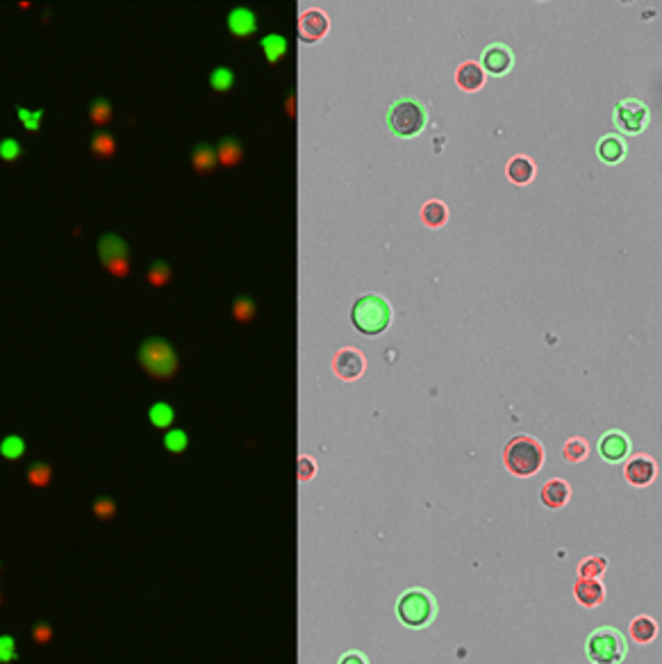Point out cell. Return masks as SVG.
Masks as SVG:
<instances>
[{
	"label": "cell",
	"mask_w": 662,
	"mask_h": 664,
	"mask_svg": "<svg viewBox=\"0 0 662 664\" xmlns=\"http://www.w3.org/2000/svg\"><path fill=\"white\" fill-rule=\"evenodd\" d=\"M17 658L14 651V639L12 637H0V662H12Z\"/></svg>",
	"instance_id": "41"
},
{
	"label": "cell",
	"mask_w": 662,
	"mask_h": 664,
	"mask_svg": "<svg viewBox=\"0 0 662 664\" xmlns=\"http://www.w3.org/2000/svg\"><path fill=\"white\" fill-rule=\"evenodd\" d=\"M628 644L623 632L610 625L594 628L585 641V655L592 664H621L626 658Z\"/></svg>",
	"instance_id": "2"
},
{
	"label": "cell",
	"mask_w": 662,
	"mask_h": 664,
	"mask_svg": "<svg viewBox=\"0 0 662 664\" xmlns=\"http://www.w3.org/2000/svg\"><path fill=\"white\" fill-rule=\"evenodd\" d=\"M0 603H3V596H0Z\"/></svg>",
	"instance_id": "43"
},
{
	"label": "cell",
	"mask_w": 662,
	"mask_h": 664,
	"mask_svg": "<svg viewBox=\"0 0 662 664\" xmlns=\"http://www.w3.org/2000/svg\"><path fill=\"white\" fill-rule=\"evenodd\" d=\"M656 473H658L656 460L649 458V455H635V458H630L626 462V469H623V475H626V480L633 484V487H646V484H651Z\"/></svg>",
	"instance_id": "8"
},
{
	"label": "cell",
	"mask_w": 662,
	"mask_h": 664,
	"mask_svg": "<svg viewBox=\"0 0 662 664\" xmlns=\"http://www.w3.org/2000/svg\"><path fill=\"white\" fill-rule=\"evenodd\" d=\"M19 116H21V123L25 125V130L30 132H36L41 125V116H43V109H36V111H28L25 107H17Z\"/></svg>",
	"instance_id": "37"
},
{
	"label": "cell",
	"mask_w": 662,
	"mask_h": 664,
	"mask_svg": "<svg viewBox=\"0 0 662 664\" xmlns=\"http://www.w3.org/2000/svg\"><path fill=\"white\" fill-rule=\"evenodd\" d=\"M456 82L460 89H465V92H478L482 87V82H485V73L476 62H465L458 66L456 71Z\"/></svg>",
	"instance_id": "18"
},
{
	"label": "cell",
	"mask_w": 662,
	"mask_h": 664,
	"mask_svg": "<svg viewBox=\"0 0 662 664\" xmlns=\"http://www.w3.org/2000/svg\"><path fill=\"white\" fill-rule=\"evenodd\" d=\"M210 82H212L214 92H228V89L233 87V82H235V73L230 69H226V66H219V69L212 71Z\"/></svg>",
	"instance_id": "33"
},
{
	"label": "cell",
	"mask_w": 662,
	"mask_h": 664,
	"mask_svg": "<svg viewBox=\"0 0 662 664\" xmlns=\"http://www.w3.org/2000/svg\"><path fill=\"white\" fill-rule=\"evenodd\" d=\"M21 158V144L17 139H12V137H7L0 141V160H5V162H14V160H19Z\"/></svg>",
	"instance_id": "38"
},
{
	"label": "cell",
	"mask_w": 662,
	"mask_h": 664,
	"mask_svg": "<svg viewBox=\"0 0 662 664\" xmlns=\"http://www.w3.org/2000/svg\"><path fill=\"white\" fill-rule=\"evenodd\" d=\"M505 171H508V178L515 184H528L535 175V164L528 158H524V155H517V158L510 160Z\"/></svg>",
	"instance_id": "20"
},
{
	"label": "cell",
	"mask_w": 662,
	"mask_h": 664,
	"mask_svg": "<svg viewBox=\"0 0 662 664\" xmlns=\"http://www.w3.org/2000/svg\"><path fill=\"white\" fill-rule=\"evenodd\" d=\"M94 514L98 517L100 521H109V519H114V514H116V503L111 501V498L107 496H100L98 501L94 503Z\"/></svg>",
	"instance_id": "36"
},
{
	"label": "cell",
	"mask_w": 662,
	"mask_h": 664,
	"mask_svg": "<svg viewBox=\"0 0 662 664\" xmlns=\"http://www.w3.org/2000/svg\"><path fill=\"white\" fill-rule=\"evenodd\" d=\"M92 153L96 155V158H103V160H107L111 158V155L116 153V141L114 137H111L109 132H98V134H94L92 137Z\"/></svg>",
	"instance_id": "26"
},
{
	"label": "cell",
	"mask_w": 662,
	"mask_h": 664,
	"mask_svg": "<svg viewBox=\"0 0 662 664\" xmlns=\"http://www.w3.org/2000/svg\"><path fill=\"white\" fill-rule=\"evenodd\" d=\"M562 458L571 462V464H576V462H583L587 458V442L583 437H571L564 442V449H562Z\"/></svg>",
	"instance_id": "28"
},
{
	"label": "cell",
	"mask_w": 662,
	"mask_h": 664,
	"mask_svg": "<svg viewBox=\"0 0 662 664\" xmlns=\"http://www.w3.org/2000/svg\"><path fill=\"white\" fill-rule=\"evenodd\" d=\"M128 244H125L118 235H103L98 242V257L103 266L109 262H118V259H128Z\"/></svg>",
	"instance_id": "14"
},
{
	"label": "cell",
	"mask_w": 662,
	"mask_h": 664,
	"mask_svg": "<svg viewBox=\"0 0 662 664\" xmlns=\"http://www.w3.org/2000/svg\"><path fill=\"white\" fill-rule=\"evenodd\" d=\"M233 314H235L237 321H239V323H248V321L255 317V303H253L250 298H246V296L237 298L235 305H233Z\"/></svg>",
	"instance_id": "34"
},
{
	"label": "cell",
	"mask_w": 662,
	"mask_h": 664,
	"mask_svg": "<svg viewBox=\"0 0 662 664\" xmlns=\"http://www.w3.org/2000/svg\"><path fill=\"white\" fill-rule=\"evenodd\" d=\"M164 446L171 453H182L187 449V435L182 430H169L164 435Z\"/></svg>",
	"instance_id": "35"
},
{
	"label": "cell",
	"mask_w": 662,
	"mask_h": 664,
	"mask_svg": "<svg viewBox=\"0 0 662 664\" xmlns=\"http://www.w3.org/2000/svg\"><path fill=\"white\" fill-rule=\"evenodd\" d=\"M339 664H369V662H367V658H364L362 653L348 651V653H344V655L339 658Z\"/></svg>",
	"instance_id": "42"
},
{
	"label": "cell",
	"mask_w": 662,
	"mask_h": 664,
	"mask_svg": "<svg viewBox=\"0 0 662 664\" xmlns=\"http://www.w3.org/2000/svg\"><path fill=\"white\" fill-rule=\"evenodd\" d=\"M148 419H151L155 428H169L175 419L173 407H171L169 403H155V405L148 409Z\"/></svg>",
	"instance_id": "27"
},
{
	"label": "cell",
	"mask_w": 662,
	"mask_h": 664,
	"mask_svg": "<svg viewBox=\"0 0 662 664\" xmlns=\"http://www.w3.org/2000/svg\"><path fill=\"white\" fill-rule=\"evenodd\" d=\"M574 596L583 608H599L606 601V589L601 580L578 578L574 583Z\"/></svg>",
	"instance_id": "12"
},
{
	"label": "cell",
	"mask_w": 662,
	"mask_h": 664,
	"mask_svg": "<svg viewBox=\"0 0 662 664\" xmlns=\"http://www.w3.org/2000/svg\"><path fill=\"white\" fill-rule=\"evenodd\" d=\"M332 371L341 380H358L364 371V357L355 348H341L332 360Z\"/></svg>",
	"instance_id": "10"
},
{
	"label": "cell",
	"mask_w": 662,
	"mask_h": 664,
	"mask_svg": "<svg viewBox=\"0 0 662 664\" xmlns=\"http://www.w3.org/2000/svg\"><path fill=\"white\" fill-rule=\"evenodd\" d=\"M421 219L430 228H442L446 219H449V210H446V205L442 203V200H428L421 210Z\"/></svg>",
	"instance_id": "21"
},
{
	"label": "cell",
	"mask_w": 662,
	"mask_h": 664,
	"mask_svg": "<svg viewBox=\"0 0 662 664\" xmlns=\"http://www.w3.org/2000/svg\"><path fill=\"white\" fill-rule=\"evenodd\" d=\"M482 66H485L487 73L492 76H503L512 69V53L501 43H494V46H487L485 53H482Z\"/></svg>",
	"instance_id": "13"
},
{
	"label": "cell",
	"mask_w": 662,
	"mask_h": 664,
	"mask_svg": "<svg viewBox=\"0 0 662 664\" xmlns=\"http://www.w3.org/2000/svg\"><path fill=\"white\" fill-rule=\"evenodd\" d=\"M646 123H649V107L644 103L626 98L615 105V125L621 132L637 134L646 128Z\"/></svg>",
	"instance_id": "7"
},
{
	"label": "cell",
	"mask_w": 662,
	"mask_h": 664,
	"mask_svg": "<svg viewBox=\"0 0 662 664\" xmlns=\"http://www.w3.org/2000/svg\"><path fill=\"white\" fill-rule=\"evenodd\" d=\"M569 494H571L569 484L560 478H553L542 487L540 498H542V503H544L546 507H551V510H560V507L567 505Z\"/></svg>",
	"instance_id": "15"
},
{
	"label": "cell",
	"mask_w": 662,
	"mask_h": 664,
	"mask_svg": "<svg viewBox=\"0 0 662 664\" xmlns=\"http://www.w3.org/2000/svg\"><path fill=\"white\" fill-rule=\"evenodd\" d=\"M50 478H53V469H50L46 462H34V464L28 469V482L32 484V487H48Z\"/></svg>",
	"instance_id": "29"
},
{
	"label": "cell",
	"mask_w": 662,
	"mask_h": 664,
	"mask_svg": "<svg viewBox=\"0 0 662 664\" xmlns=\"http://www.w3.org/2000/svg\"><path fill=\"white\" fill-rule=\"evenodd\" d=\"M89 118L94 125H107L111 121V105L105 98H96L89 105Z\"/></svg>",
	"instance_id": "30"
},
{
	"label": "cell",
	"mask_w": 662,
	"mask_h": 664,
	"mask_svg": "<svg viewBox=\"0 0 662 664\" xmlns=\"http://www.w3.org/2000/svg\"><path fill=\"white\" fill-rule=\"evenodd\" d=\"M628 635L635 644H651L658 637V621L651 617H635L628 625Z\"/></svg>",
	"instance_id": "16"
},
{
	"label": "cell",
	"mask_w": 662,
	"mask_h": 664,
	"mask_svg": "<svg viewBox=\"0 0 662 664\" xmlns=\"http://www.w3.org/2000/svg\"><path fill=\"white\" fill-rule=\"evenodd\" d=\"M351 321L362 334H381L392 321V308L383 296L364 294L353 303Z\"/></svg>",
	"instance_id": "3"
},
{
	"label": "cell",
	"mask_w": 662,
	"mask_h": 664,
	"mask_svg": "<svg viewBox=\"0 0 662 664\" xmlns=\"http://www.w3.org/2000/svg\"><path fill=\"white\" fill-rule=\"evenodd\" d=\"M146 278H148V282H151L153 287H164V285H169V280H171V268H169L167 262L158 259V262H153V266L148 268Z\"/></svg>",
	"instance_id": "31"
},
{
	"label": "cell",
	"mask_w": 662,
	"mask_h": 664,
	"mask_svg": "<svg viewBox=\"0 0 662 664\" xmlns=\"http://www.w3.org/2000/svg\"><path fill=\"white\" fill-rule=\"evenodd\" d=\"M139 362H141V367L148 371V376H153L158 380L173 378V373L178 371L175 350L171 348L169 341L158 339V337L146 339L144 344L139 346Z\"/></svg>",
	"instance_id": "6"
},
{
	"label": "cell",
	"mask_w": 662,
	"mask_h": 664,
	"mask_svg": "<svg viewBox=\"0 0 662 664\" xmlns=\"http://www.w3.org/2000/svg\"><path fill=\"white\" fill-rule=\"evenodd\" d=\"M542 462H544V449L531 435H517L505 444L503 464L512 475L519 478L535 475L542 469Z\"/></svg>",
	"instance_id": "1"
},
{
	"label": "cell",
	"mask_w": 662,
	"mask_h": 664,
	"mask_svg": "<svg viewBox=\"0 0 662 664\" xmlns=\"http://www.w3.org/2000/svg\"><path fill=\"white\" fill-rule=\"evenodd\" d=\"M32 639L36 644H48V641L53 639V628H50L48 623H36L32 630Z\"/></svg>",
	"instance_id": "40"
},
{
	"label": "cell",
	"mask_w": 662,
	"mask_h": 664,
	"mask_svg": "<svg viewBox=\"0 0 662 664\" xmlns=\"http://www.w3.org/2000/svg\"><path fill=\"white\" fill-rule=\"evenodd\" d=\"M435 599L426 589H407L396 601V617L405 628L421 630L435 619Z\"/></svg>",
	"instance_id": "4"
},
{
	"label": "cell",
	"mask_w": 662,
	"mask_h": 664,
	"mask_svg": "<svg viewBox=\"0 0 662 664\" xmlns=\"http://www.w3.org/2000/svg\"><path fill=\"white\" fill-rule=\"evenodd\" d=\"M387 128L396 137H414L426 128V107L416 98L394 100L387 109Z\"/></svg>",
	"instance_id": "5"
},
{
	"label": "cell",
	"mask_w": 662,
	"mask_h": 664,
	"mask_svg": "<svg viewBox=\"0 0 662 664\" xmlns=\"http://www.w3.org/2000/svg\"><path fill=\"white\" fill-rule=\"evenodd\" d=\"M242 160V146L239 141L233 137H226L217 148V162H221L223 167H235L237 162Z\"/></svg>",
	"instance_id": "25"
},
{
	"label": "cell",
	"mask_w": 662,
	"mask_h": 664,
	"mask_svg": "<svg viewBox=\"0 0 662 664\" xmlns=\"http://www.w3.org/2000/svg\"><path fill=\"white\" fill-rule=\"evenodd\" d=\"M628 451H630V442H628V437L623 435V432H619V430H610V432H606V435L601 437V442H599V453H601V458H604L606 462H610V464H617V462L626 460Z\"/></svg>",
	"instance_id": "11"
},
{
	"label": "cell",
	"mask_w": 662,
	"mask_h": 664,
	"mask_svg": "<svg viewBox=\"0 0 662 664\" xmlns=\"http://www.w3.org/2000/svg\"><path fill=\"white\" fill-rule=\"evenodd\" d=\"M0 453H3L7 460H19L21 455L25 453V442L17 435L5 437L3 442H0Z\"/></svg>",
	"instance_id": "32"
},
{
	"label": "cell",
	"mask_w": 662,
	"mask_h": 664,
	"mask_svg": "<svg viewBox=\"0 0 662 664\" xmlns=\"http://www.w3.org/2000/svg\"><path fill=\"white\" fill-rule=\"evenodd\" d=\"M608 569V557L606 555H590L587 559L578 564V578H592L599 580Z\"/></svg>",
	"instance_id": "23"
},
{
	"label": "cell",
	"mask_w": 662,
	"mask_h": 664,
	"mask_svg": "<svg viewBox=\"0 0 662 664\" xmlns=\"http://www.w3.org/2000/svg\"><path fill=\"white\" fill-rule=\"evenodd\" d=\"M228 28H230V32L237 36H248L255 32L257 19L250 10H246V7H237V10L228 14Z\"/></svg>",
	"instance_id": "17"
},
{
	"label": "cell",
	"mask_w": 662,
	"mask_h": 664,
	"mask_svg": "<svg viewBox=\"0 0 662 664\" xmlns=\"http://www.w3.org/2000/svg\"><path fill=\"white\" fill-rule=\"evenodd\" d=\"M259 46H262L264 57L269 59L271 64H276L278 59H282L287 53V39L282 34H266L264 39L259 41Z\"/></svg>",
	"instance_id": "22"
},
{
	"label": "cell",
	"mask_w": 662,
	"mask_h": 664,
	"mask_svg": "<svg viewBox=\"0 0 662 664\" xmlns=\"http://www.w3.org/2000/svg\"><path fill=\"white\" fill-rule=\"evenodd\" d=\"M314 473H317V462L308 458V455H301L299 458V480L308 482L310 478H314Z\"/></svg>",
	"instance_id": "39"
},
{
	"label": "cell",
	"mask_w": 662,
	"mask_h": 664,
	"mask_svg": "<svg viewBox=\"0 0 662 664\" xmlns=\"http://www.w3.org/2000/svg\"><path fill=\"white\" fill-rule=\"evenodd\" d=\"M597 153H599V158L604 162L617 164V162L623 160V155H626V144H623L619 137H615V134H608V137H604L599 141Z\"/></svg>",
	"instance_id": "19"
},
{
	"label": "cell",
	"mask_w": 662,
	"mask_h": 664,
	"mask_svg": "<svg viewBox=\"0 0 662 664\" xmlns=\"http://www.w3.org/2000/svg\"><path fill=\"white\" fill-rule=\"evenodd\" d=\"M191 164L198 173H210V171L217 167V151L205 144L196 146L193 148V155H191Z\"/></svg>",
	"instance_id": "24"
},
{
	"label": "cell",
	"mask_w": 662,
	"mask_h": 664,
	"mask_svg": "<svg viewBox=\"0 0 662 664\" xmlns=\"http://www.w3.org/2000/svg\"><path fill=\"white\" fill-rule=\"evenodd\" d=\"M328 17L321 10H305L299 19V36L305 43H314L328 32Z\"/></svg>",
	"instance_id": "9"
}]
</instances>
